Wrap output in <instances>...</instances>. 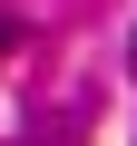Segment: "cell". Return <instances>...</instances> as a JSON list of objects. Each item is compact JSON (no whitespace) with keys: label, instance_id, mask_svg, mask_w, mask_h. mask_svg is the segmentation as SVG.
<instances>
[{"label":"cell","instance_id":"6da1fadb","mask_svg":"<svg viewBox=\"0 0 137 146\" xmlns=\"http://www.w3.org/2000/svg\"><path fill=\"white\" fill-rule=\"evenodd\" d=\"M0 49H10V29H0Z\"/></svg>","mask_w":137,"mask_h":146}]
</instances>
